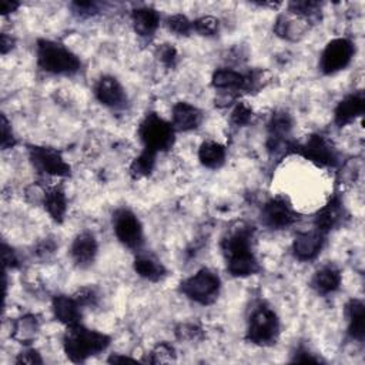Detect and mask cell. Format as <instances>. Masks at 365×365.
<instances>
[{
	"label": "cell",
	"mask_w": 365,
	"mask_h": 365,
	"mask_svg": "<svg viewBox=\"0 0 365 365\" xmlns=\"http://www.w3.org/2000/svg\"><path fill=\"white\" fill-rule=\"evenodd\" d=\"M252 227L238 224L235 228H231L221 241L227 271L232 277L245 278L259 271L258 259L252 251Z\"/></svg>",
	"instance_id": "1"
},
{
	"label": "cell",
	"mask_w": 365,
	"mask_h": 365,
	"mask_svg": "<svg viewBox=\"0 0 365 365\" xmlns=\"http://www.w3.org/2000/svg\"><path fill=\"white\" fill-rule=\"evenodd\" d=\"M110 336L84 325L74 324L67 327L63 346L67 358L73 362H84L93 355L103 352L110 345Z\"/></svg>",
	"instance_id": "2"
},
{
	"label": "cell",
	"mask_w": 365,
	"mask_h": 365,
	"mask_svg": "<svg viewBox=\"0 0 365 365\" xmlns=\"http://www.w3.org/2000/svg\"><path fill=\"white\" fill-rule=\"evenodd\" d=\"M37 66L50 74L71 76L80 70L81 61L64 44L40 38L37 41Z\"/></svg>",
	"instance_id": "3"
},
{
	"label": "cell",
	"mask_w": 365,
	"mask_h": 365,
	"mask_svg": "<svg viewBox=\"0 0 365 365\" xmlns=\"http://www.w3.org/2000/svg\"><path fill=\"white\" fill-rule=\"evenodd\" d=\"M278 335L279 319L275 311L265 304H259L250 315L245 339L258 346H269L277 342Z\"/></svg>",
	"instance_id": "4"
},
{
	"label": "cell",
	"mask_w": 365,
	"mask_h": 365,
	"mask_svg": "<svg viewBox=\"0 0 365 365\" xmlns=\"http://www.w3.org/2000/svg\"><path fill=\"white\" fill-rule=\"evenodd\" d=\"M138 137L145 150L155 154L168 151L175 140V130L171 123L157 113H148L138 127Z\"/></svg>",
	"instance_id": "5"
},
{
	"label": "cell",
	"mask_w": 365,
	"mask_h": 365,
	"mask_svg": "<svg viewBox=\"0 0 365 365\" xmlns=\"http://www.w3.org/2000/svg\"><path fill=\"white\" fill-rule=\"evenodd\" d=\"M221 289L220 277L210 268H201L194 275L188 277L180 284V291L191 301L210 305L212 304Z\"/></svg>",
	"instance_id": "6"
},
{
	"label": "cell",
	"mask_w": 365,
	"mask_h": 365,
	"mask_svg": "<svg viewBox=\"0 0 365 365\" xmlns=\"http://www.w3.org/2000/svg\"><path fill=\"white\" fill-rule=\"evenodd\" d=\"M29 158L34 170L40 174L51 177H68L71 174L70 165L64 161L61 153L57 148L30 145Z\"/></svg>",
	"instance_id": "7"
},
{
	"label": "cell",
	"mask_w": 365,
	"mask_h": 365,
	"mask_svg": "<svg viewBox=\"0 0 365 365\" xmlns=\"http://www.w3.org/2000/svg\"><path fill=\"white\" fill-rule=\"evenodd\" d=\"M113 230L117 240L130 250H140L144 242L143 225L128 208H118L113 214Z\"/></svg>",
	"instance_id": "8"
},
{
	"label": "cell",
	"mask_w": 365,
	"mask_h": 365,
	"mask_svg": "<svg viewBox=\"0 0 365 365\" xmlns=\"http://www.w3.org/2000/svg\"><path fill=\"white\" fill-rule=\"evenodd\" d=\"M355 54V44L345 37L331 40L322 50L319 58V68L324 74H335L344 70Z\"/></svg>",
	"instance_id": "9"
},
{
	"label": "cell",
	"mask_w": 365,
	"mask_h": 365,
	"mask_svg": "<svg viewBox=\"0 0 365 365\" xmlns=\"http://www.w3.org/2000/svg\"><path fill=\"white\" fill-rule=\"evenodd\" d=\"M288 148L294 150L318 167H335L338 164V154L334 145L319 134H312L305 143L289 145Z\"/></svg>",
	"instance_id": "10"
},
{
	"label": "cell",
	"mask_w": 365,
	"mask_h": 365,
	"mask_svg": "<svg viewBox=\"0 0 365 365\" xmlns=\"http://www.w3.org/2000/svg\"><path fill=\"white\" fill-rule=\"evenodd\" d=\"M297 214L285 197H274L265 202L261 211V221L271 230H284L294 224Z\"/></svg>",
	"instance_id": "11"
},
{
	"label": "cell",
	"mask_w": 365,
	"mask_h": 365,
	"mask_svg": "<svg viewBox=\"0 0 365 365\" xmlns=\"http://www.w3.org/2000/svg\"><path fill=\"white\" fill-rule=\"evenodd\" d=\"M325 237L327 234L318 228L298 232L292 241L294 257L302 262L315 259L325 244Z\"/></svg>",
	"instance_id": "12"
},
{
	"label": "cell",
	"mask_w": 365,
	"mask_h": 365,
	"mask_svg": "<svg viewBox=\"0 0 365 365\" xmlns=\"http://www.w3.org/2000/svg\"><path fill=\"white\" fill-rule=\"evenodd\" d=\"M94 94L103 106L110 108H123L127 104L124 87L113 76H103L94 86Z\"/></svg>",
	"instance_id": "13"
},
{
	"label": "cell",
	"mask_w": 365,
	"mask_h": 365,
	"mask_svg": "<svg viewBox=\"0 0 365 365\" xmlns=\"http://www.w3.org/2000/svg\"><path fill=\"white\" fill-rule=\"evenodd\" d=\"M98 252V242L90 231L80 232L71 242L70 255L78 268L90 267Z\"/></svg>",
	"instance_id": "14"
},
{
	"label": "cell",
	"mask_w": 365,
	"mask_h": 365,
	"mask_svg": "<svg viewBox=\"0 0 365 365\" xmlns=\"http://www.w3.org/2000/svg\"><path fill=\"white\" fill-rule=\"evenodd\" d=\"M257 80L251 74H241L231 68H218L214 71L211 84L218 90H251Z\"/></svg>",
	"instance_id": "15"
},
{
	"label": "cell",
	"mask_w": 365,
	"mask_h": 365,
	"mask_svg": "<svg viewBox=\"0 0 365 365\" xmlns=\"http://www.w3.org/2000/svg\"><path fill=\"white\" fill-rule=\"evenodd\" d=\"M365 110V96L362 91H356L344 97L334 111V121L338 127H344L352 123L356 117L362 115Z\"/></svg>",
	"instance_id": "16"
},
{
	"label": "cell",
	"mask_w": 365,
	"mask_h": 365,
	"mask_svg": "<svg viewBox=\"0 0 365 365\" xmlns=\"http://www.w3.org/2000/svg\"><path fill=\"white\" fill-rule=\"evenodd\" d=\"M171 118V124L175 131H191L200 127L202 113L198 107L187 101H178L173 106Z\"/></svg>",
	"instance_id": "17"
},
{
	"label": "cell",
	"mask_w": 365,
	"mask_h": 365,
	"mask_svg": "<svg viewBox=\"0 0 365 365\" xmlns=\"http://www.w3.org/2000/svg\"><path fill=\"white\" fill-rule=\"evenodd\" d=\"M344 204L335 194L315 215V228L328 234L331 230L338 227L344 218Z\"/></svg>",
	"instance_id": "18"
},
{
	"label": "cell",
	"mask_w": 365,
	"mask_h": 365,
	"mask_svg": "<svg viewBox=\"0 0 365 365\" xmlns=\"http://www.w3.org/2000/svg\"><path fill=\"white\" fill-rule=\"evenodd\" d=\"M51 307L56 319L67 327L78 324L81 319V305L77 302L74 295H56Z\"/></svg>",
	"instance_id": "19"
},
{
	"label": "cell",
	"mask_w": 365,
	"mask_h": 365,
	"mask_svg": "<svg viewBox=\"0 0 365 365\" xmlns=\"http://www.w3.org/2000/svg\"><path fill=\"white\" fill-rule=\"evenodd\" d=\"M341 279V271L335 265L327 264L314 274L311 287L321 295H329L339 289Z\"/></svg>",
	"instance_id": "20"
},
{
	"label": "cell",
	"mask_w": 365,
	"mask_h": 365,
	"mask_svg": "<svg viewBox=\"0 0 365 365\" xmlns=\"http://www.w3.org/2000/svg\"><path fill=\"white\" fill-rule=\"evenodd\" d=\"M134 31L141 37H151L160 26V14L151 7H138L131 11Z\"/></svg>",
	"instance_id": "21"
},
{
	"label": "cell",
	"mask_w": 365,
	"mask_h": 365,
	"mask_svg": "<svg viewBox=\"0 0 365 365\" xmlns=\"http://www.w3.org/2000/svg\"><path fill=\"white\" fill-rule=\"evenodd\" d=\"M345 314L348 319V335L362 342L365 336V305L361 299H349L345 307Z\"/></svg>",
	"instance_id": "22"
},
{
	"label": "cell",
	"mask_w": 365,
	"mask_h": 365,
	"mask_svg": "<svg viewBox=\"0 0 365 365\" xmlns=\"http://www.w3.org/2000/svg\"><path fill=\"white\" fill-rule=\"evenodd\" d=\"M292 128V118L285 111H275L268 121V147L277 148Z\"/></svg>",
	"instance_id": "23"
},
{
	"label": "cell",
	"mask_w": 365,
	"mask_h": 365,
	"mask_svg": "<svg viewBox=\"0 0 365 365\" xmlns=\"http://www.w3.org/2000/svg\"><path fill=\"white\" fill-rule=\"evenodd\" d=\"M133 268L138 277L151 282H157L165 275L164 265L151 254H137L133 262Z\"/></svg>",
	"instance_id": "24"
},
{
	"label": "cell",
	"mask_w": 365,
	"mask_h": 365,
	"mask_svg": "<svg viewBox=\"0 0 365 365\" xmlns=\"http://www.w3.org/2000/svg\"><path fill=\"white\" fill-rule=\"evenodd\" d=\"M44 208L56 222H63L67 212V197L60 185H54L44 191L43 195Z\"/></svg>",
	"instance_id": "25"
},
{
	"label": "cell",
	"mask_w": 365,
	"mask_h": 365,
	"mask_svg": "<svg viewBox=\"0 0 365 365\" xmlns=\"http://www.w3.org/2000/svg\"><path fill=\"white\" fill-rule=\"evenodd\" d=\"M225 147L217 141L207 140L198 148V160L207 168H220L225 161Z\"/></svg>",
	"instance_id": "26"
},
{
	"label": "cell",
	"mask_w": 365,
	"mask_h": 365,
	"mask_svg": "<svg viewBox=\"0 0 365 365\" xmlns=\"http://www.w3.org/2000/svg\"><path fill=\"white\" fill-rule=\"evenodd\" d=\"M38 332V319L36 315H23L13 322L11 338L20 344H30Z\"/></svg>",
	"instance_id": "27"
},
{
	"label": "cell",
	"mask_w": 365,
	"mask_h": 365,
	"mask_svg": "<svg viewBox=\"0 0 365 365\" xmlns=\"http://www.w3.org/2000/svg\"><path fill=\"white\" fill-rule=\"evenodd\" d=\"M155 157H157L155 153L148 151V150L144 148V150L133 160V163L130 164V175H131L134 180H138V178H143V177L150 175L151 171L154 170V165H155Z\"/></svg>",
	"instance_id": "28"
},
{
	"label": "cell",
	"mask_w": 365,
	"mask_h": 365,
	"mask_svg": "<svg viewBox=\"0 0 365 365\" xmlns=\"http://www.w3.org/2000/svg\"><path fill=\"white\" fill-rule=\"evenodd\" d=\"M302 23H305V21L297 23L295 20H289L285 16H278L275 26H274V31L282 38L294 40V38H297V34H302L305 31Z\"/></svg>",
	"instance_id": "29"
},
{
	"label": "cell",
	"mask_w": 365,
	"mask_h": 365,
	"mask_svg": "<svg viewBox=\"0 0 365 365\" xmlns=\"http://www.w3.org/2000/svg\"><path fill=\"white\" fill-rule=\"evenodd\" d=\"M288 9L292 14H297L299 17H302L304 20H312L314 17H317L319 14V9L321 4L317 1H291L288 4Z\"/></svg>",
	"instance_id": "30"
},
{
	"label": "cell",
	"mask_w": 365,
	"mask_h": 365,
	"mask_svg": "<svg viewBox=\"0 0 365 365\" xmlns=\"http://www.w3.org/2000/svg\"><path fill=\"white\" fill-rule=\"evenodd\" d=\"M192 30L200 36H215L220 30V21L214 16H202L192 21Z\"/></svg>",
	"instance_id": "31"
},
{
	"label": "cell",
	"mask_w": 365,
	"mask_h": 365,
	"mask_svg": "<svg viewBox=\"0 0 365 365\" xmlns=\"http://www.w3.org/2000/svg\"><path fill=\"white\" fill-rule=\"evenodd\" d=\"M165 24L170 31L177 36H188L192 31V21L188 20L184 14H173L165 20Z\"/></svg>",
	"instance_id": "32"
},
{
	"label": "cell",
	"mask_w": 365,
	"mask_h": 365,
	"mask_svg": "<svg viewBox=\"0 0 365 365\" xmlns=\"http://www.w3.org/2000/svg\"><path fill=\"white\" fill-rule=\"evenodd\" d=\"M175 359V351L174 346L167 342H160L151 352L147 362L151 364H163V362H171Z\"/></svg>",
	"instance_id": "33"
},
{
	"label": "cell",
	"mask_w": 365,
	"mask_h": 365,
	"mask_svg": "<svg viewBox=\"0 0 365 365\" xmlns=\"http://www.w3.org/2000/svg\"><path fill=\"white\" fill-rule=\"evenodd\" d=\"M252 118V108L247 103H238L231 113V123L237 127L248 124Z\"/></svg>",
	"instance_id": "34"
},
{
	"label": "cell",
	"mask_w": 365,
	"mask_h": 365,
	"mask_svg": "<svg viewBox=\"0 0 365 365\" xmlns=\"http://www.w3.org/2000/svg\"><path fill=\"white\" fill-rule=\"evenodd\" d=\"M157 57L158 60L167 66V67H173L177 63L178 58V53L175 50V47L173 44H161L157 48Z\"/></svg>",
	"instance_id": "35"
},
{
	"label": "cell",
	"mask_w": 365,
	"mask_h": 365,
	"mask_svg": "<svg viewBox=\"0 0 365 365\" xmlns=\"http://www.w3.org/2000/svg\"><path fill=\"white\" fill-rule=\"evenodd\" d=\"M74 298L81 307H96L98 302V295L93 288H81L74 294Z\"/></svg>",
	"instance_id": "36"
},
{
	"label": "cell",
	"mask_w": 365,
	"mask_h": 365,
	"mask_svg": "<svg viewBox=\"0 0 365 365\" xmlns=\"http://www.w3.org/2000/svg\"><path fill=\"white\" fill-rule=\"evenodd\" d=\"M71 9L80 17H90L98 11V4L94 1H74L71 3Z\"/></svg>",
	"instance_id": "37"
},
{
	"label": "cell",
	"mask_w": 365,
	"mask_h": 365,
	"mask_svg": "<svg viewBox=\"0 0 365 365\" xmlns=\"http://www.w3.org/2000/svg\"><path fill=\"white\" fill-rule=\"evenodd\" d=\"M14 144H16V138L13 135L11 125L9 124L6 115L3 114L1 115V148L7 150V148L14 147Z\"/></svg>",
	"instance_id": "38"
},
{
	"label": "cell",
	"mask_w": 365,
	"mask_h": 365,
	"mask_svg": "<svg viewBox=\"0 0 365 365\" xmlns=\"http://www.w3.org/2000/svg\"><path fill=\"white\" fill-rule=\"evenodd\" d=\"M17 364H41L43 359L40 356V354L33 349V348H27L24 351H21L17 358H16Z\"/></svg>",
	"instance_id": "39"
},
{
	"label": "cell",
	"mask_w": 365,
	"mask_h": 365,
	"mask_svg": "<svg viewBox=\"0 0 365 365\" xmlns=\"http://www.w3.org/2000/svg\"><path fill=\"white\" fill-rule=\"evenodd\" d=\"M3 261H4V267L7 269L19 267V258H17L14 250L10 248L6 242L3 244Z\"/></svg>",
	"instance_id": "40"
},
{
	"label": "cell",
	"mask_w": 365,
	"mask_h": 365,
	"mask_svg": "<svg viewBox=\"0 0 365 365\" xmlns=\"http://www.w3.org/2000/svg\"><path fill=\"white\" fill-rule=\"evenodd\" d=\"M292 362H319V358L314 356V354H311L307 348L299 346L294 354Z\"/></svg>",
	"instance_id": "41"
},
{
	"label": "cell",
	"mask_w": 365,
	"mask_h": 365,
	"mask_svg": "<svg viewBox=\"0 0 365 365\" xmlns=\"http://www.w3.org/2000/svg\"><path fill=\"white\" fill-rule=\"evenodd\" d=\"M54 250H56V244H54L51 240H46V241H43V242L37 247L36 254H37V255H41V257H47L48 254L54 252Z\"/></svg>",
	"instance_id": "42"
},
{
	"label": "cell",
	"mask_w": 365,
	"mask_h": 365,
	"mask_svg": "<svg viewBox=\"0 0 365 365\" xmlns=\"http://www.w3.org/2000/svg\"><path fill=\"white\" fill-rule=\"evenodd\" d=\"M13 44H14V40L10 36H7L6 33H3L1 34V53L6 54L9 50L13 48Z\"/></svg>",
	"instance_id": "43"
},
{
	"label": "cell",
	"mask_w": 365,
	"mask_h": 365,
	"mask_svg": "<svg viewBox=\"0 0 365 365\" xmlns=\"http://www.w3.org/2000/svg\"><path fill=\"white\" fill-rule=\"evenodd\" d=\"M17 7H19V3H16V1H3V3H1V11H3V14L13 13Z\"/></svg>",
	"instance_id": "44"
},
{
	"label": "cell",
	"mask_w": 365,
	"mask_h": 365,
	"mask_svg": "<svg viewBox=\"0 0 365 365\" xmlns=\"http://www.w3.org/2000/svg\"><path fill=\"white\" fill-rule=\"evenodd\" d=\"M125 361H133L131 358L128 356H120L118 354H113L110 358H108V362H125Z\"/></svg>",
	"instance_id": "45"
}]
</instances>
